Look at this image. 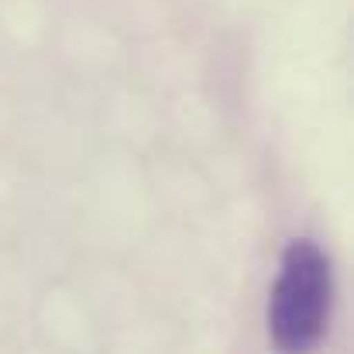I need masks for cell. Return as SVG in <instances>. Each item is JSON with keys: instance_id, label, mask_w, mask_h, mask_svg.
I'll use <instances>...</instances> for the list:
<instances>
[{"instance_id": "obj_1", "label": "cell", "mask_w": 354, "mask_h": 354, "mask_svg": "<svg viewBox=\"0 0 354 354\" xmlns=\"http://www.w3.org/2000/svg\"><path fill=\"white\" fill-rule=\"evenodd\" d=\"M334 306L330 258L310 237L282 251L268 299V330L279 351H310L324 341Z\"/></svg>"}]
</instances>
